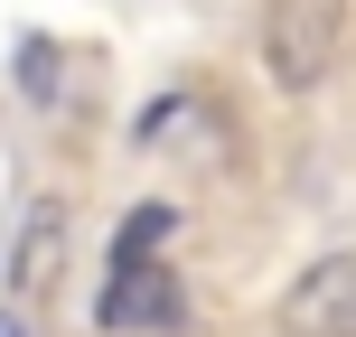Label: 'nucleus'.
<instances>
[{
    "label": "nucleus",
    "mask_w": 356,
    "mask_h": 337,
    "mask_svg": "<svg viewBox=\"0 0 356 337\" xmlns=\"http://www.w3.org/2000/svg\"><path fill=\"white\" fill-rule=\"evenodd\" d=\"M347 0H272L263 10V66H272V85L282 94H309V85H328L338 75V56H347Z\"/></svg>",
    "instance_id": "nucleus-1"
},
{
    "label": "nucleus",
    "mask_w": 356,
    "mask_h": 337,
    "mask_svg": "<svg viewBox=\"0 0 356 337\" xmlns=\"http://www.w3.org/2000/svg\"><path fill=\"white\" fill-rule=\"evenodd\" d=\"M66 253H75V215L56 206V197H29L10 253H0V290H10V300H47V290L66 281Z\"/></svg>",
    "instance_id": "nucleus-2"
},
{
    "label": "nucleus",
    "mask_w": 356,
    "mask_h": 337,
    "mask_svg": "<svg viewBox=\"0 0 356 337\" xmlns=\"http://www.w3.org/2000/svg\"><path fill=\"white\" fill-rule=\"evenodd\" d=\"M272 319H282V337H356V253H319L282 290Z\"/></svg>",
    "instance_id": "nucleus-3"
},
{
    "label": "nucleus",
    "mask_w": 356,
    "mask_h": 337,
    "mask_svg": "<svg viewBox=\"0 0 356 337\" xmlns=\"http://www.w3.org/2000/svg\"><path fill=\"white\" fill-rule=\"evenodd\" d=\"M131 141L141 150H178V160H225V113L207 104V94H160V104H141V122H131Z\"/></svg>",
    "instance_id": "nucleus-4"
},
{
    "label": "nucleus",
    "mask_w": 356,
    "mask_h": 337,
    "mask_svg": "<svg viewBox=\"0 0 356 337\" xmlns=\"http://www.w3.org/2000/svg\"><path fill=\"white\" fill-rule=\"evenodd\" d=\"M104 328H178L188 319V300H178V272L169 263H141V272H113V290H104V309H94Z\"/></svg>",
    "instance_id": "nucleus-5"
},
{
    "label": "nucleus",
    "mask_w": 356,
    "mask_h": 337,
    "mask_svg": "<svg viewBox=\"0 0 356 337\" xmlns=\"http://www.w3.org/2000/svg\"><path fill=\"white\" fill-rule=\"evenodd\" d=\"M178 234V206H131L122 225H113V272H141V263H160V244Z\"/></svg>",
    "instance_id": "nucleus-6"
},
{
    "label": "nucleus",
    "mask_w": 356,
    "mask_h": 337,
    "mask_svg": "<svg viewBox=\"0 0 356 337\" xmlns=\"http://www.w3.org/2000/svg\"><path fill=\"white\" fill-rule=\"evenodd\" d=\"M19 85H29L38 104H56V47H47V38H29V47H19Z\"/></svg>",
    "instance_id": "nucleus-7"
},
{
    "label": "nucleus",
    "mask_w": 356,
    "mask_h": 337,
    "mask_svg": "<svg viewBox=\"0 0 356 337\" xmlns=\"http://www.w3.org/2000/svg\"><path fill=\"white\" fill-rule=\"evenodd\" d=\"M0 337H29V319H19V309H0Z\"/></svg>",
    "instance_id": "nucleus-8"
}]
</instances>
